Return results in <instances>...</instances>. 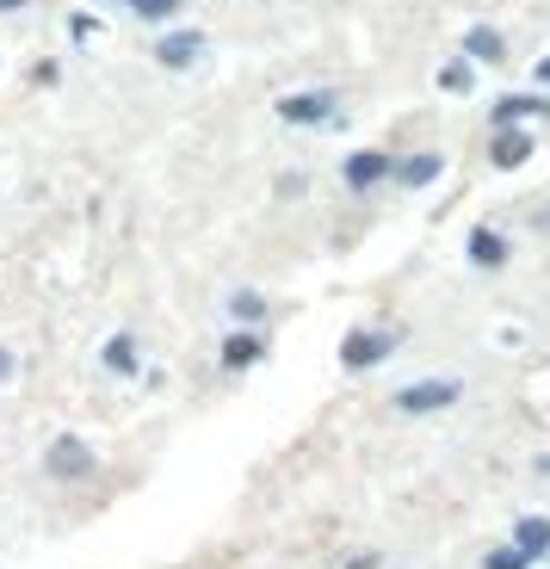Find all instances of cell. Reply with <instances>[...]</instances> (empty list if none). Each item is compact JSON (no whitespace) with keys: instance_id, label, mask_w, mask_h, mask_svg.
Listing matches in <instances>:
<instances>
[{"instance_id":"cell-1","label":"cell","mask_w":550,"mask_h":569,"mask_svg":"<svg viewBox=\"0 0 550 569\" xmlns=\"http://www.w3.org/2000/svg\"><path fill=\"white\" fill-rule=\"evenodd\" d=\"M43 470H50L57 483H87V477L99 470V458H93V446H87V440L57 433V440H50V452H43Z\"/></svg>"},{"instance_id":"cell-2","label":"cell","mask_w":550,"mask_h":569,"mask_svg":"<svg viewBox=\"0 0 550 569\" xmlns=\"http://www.w3.org/2000/svg\"><path fill=\"white\" fill-rule=\"evenodd\" d=\"M396 341H402V328H353V335L340 341V366H347V371H371L378 359L396 353Z\"/></svg>"},{"instance_id":"cell-3","label":"cell","mask_w":550,"mask_h":569,"mask_svg":"<svg viewBox=\"0 0 550 569\" xmlns=\"http://www.w3.org/2000/svg\"><path fill=\"white\" fill-rule=\"evenodd\" d=\"M458 397H464V385H458V378H427V385L396 390V409H402V415H439V409H452Z\"/></svg>"},{"instance_id":"cell-4","label":"cell","mask_w":550,"mask_h":569,"mask_svg":"<svg viewBox=\"0 0 550 569\" xmlns=\"http://www.w3.org/2000/svg\"><path fill=\"white\" fill-rule=\"evenodd\" d=\"M279 118L284 124H328L334 118V93H291V100H279Z\"/></svg>"},{"instance_id":"cell-5","label":"cell","mask_w":550,"mask_h":569,"mask_svg":"<svg viewBox=\"0 0 550 569\" xmlns=\"http://www.w3.org/2000/svg\"><path fill=\"white\" fill-rule=\"evenodd\" d=\"M513 545H520L526 557H544L550 551V513H526V520H513Z\"/></svg>"},{"instance_id":"cell-6","label":"cell","mask_w":550,"mask_h":569,"mask_svg":"<svg viewBox=\"0 0 550 569\" xmlns=\"http://www.w3.org/2000/svg\"><path fill=\"white\" fill-rule=\"evenodd\" d=\"M198 50H204V38H198V31H173V38H161V43H156L161 69H186V62H192Z\"/></svg>"},{"instance_id":"cell-7","label":"cell","mask_w":550,"mask_h":569,"mask_svg":"<svg viewBox=\"0 0 550 569\" xmlns=\"http://www.w3.org/2000/svg\"><path fill=\"white\" fill-rule=\"evenodd\" d=\"M489 156H494V168H520V161L532 156V137H526V130H501Z\"/></svg>"},{"instance_id":"cell-8","label":"cell","mask_w":550,"mask_h":569,"mask_svg":"<svg viewBox=\"0 0 550 569\" xmlns=\"http://www.w3.org/2000/svg\"><path fill=\"white\" fill-rule=\"evenodd\" d=\"M383 173H390V161H383L378 149H366V156L347 161V186H359V192H366V186H378Z\"/></svg>"},{"instance_id":"cell-9","label":"cell","mask_w":550,"mask_h":569,"mask_svg":"<svg viewBox=\"0 0 550 569\" xmlns=\"http://www.w3.org/2000/svg\"><path fill=\"white\" fill-rule=\"evenodd\" d=\"M470 260H477L482 272H494L501 260H508V242H501L494 229H477V236H470Z\"/></svg>"},{"instance_id":"cell-10","label":"cell","mask_w":550,"mask_h":569,"mask_svg":"<svg viewBox=\"0 0 550 569\" xmlns=\"http://www.w3.org/2000/svg\"><path fill=\"white\" fill-rule=\"evenodd\" d=\"M254 359H260V335H229L223 341V366L229 371H248Z\"/></svg>"},{"instance_id":"cell-11","label":"cell","mask_w":550,"mask_h":569,"mask_svg":"<svg viewBox=\"0 0 550 569\" xmlns=\"http://www.w3.org/2000/svg\"><path fill=\"white\" fill-rule=\"evenodd\" d=\"M433 173H439V156H409L402 168H396V180H402V186H427Z\"/></svg>"},{"instance_id":"cell-12","label":"cell","mask_w":550,"mask_h":569,"mask_svg":"<svg viewBox=\"0 0 550 569\" xmlns=\"http://www.w3.org/2000/svg\"><path fill=\"white\" fill-rule=\"evenodd\" d=\"M464 50H470V57H482V62H494V57H501V31L477 26V31L464 38Z\"/></svg>"},{"instance_id":"cell-13","label":"cell","mask_w":550,"mask_h":569,"mask_svg":"<svg viewBox=\"0 0 550 569\" xmlns=\"http://www.w3.org/2000/svg\"><path fill=\"white\" fill-rule=\"evenodd\" d=\"M538 112H550L544 100H501L494 106V124H513V118H538Z\"/></svg>"},{"instance_id":"cell-14","label":"cell","mask_w":550,"mask_h":569,"mask_svg":"<svg viewBox=\"0 0 550 569\" xmlns=\"http://www.w3.org/2000/svg\"><path fill=\"white\" fill-rule=\"evenodd\" d=\"M439 87H446V93H470L477 74H470V62H446V69H439Z\"/></svg>"},{"instance_id":"cell-15","label":"cell","mask_w":550,"mask_h":569,"mask_svg":"<svg viewBox=\"0 0 550 569\" xmlns=\"http://www.w3.org/2000/svg\"><path fill=\"white\" fill-rule=\"evenodd\" d=\"M106 366H112V371H137V347H130V335H118V341L106 347Z\"/></svg>"},{"instance_id":"cell-16","label":"cell","mask_w":550,"mask_h":569,"mask_svg":"<svg viewBox=\"0 0 550 569\" xmlns=\"http://www.w3.org/2000/svg\"><path fill=\"white\" fill-rule=\"evenodd\" d=\"M482 569H532V557L520 551V545H508V551H489V563Z\"/></svg>"},{"instance_id":"cell-17","label":"cell","mask_w":550,"mask_h":569,"mask_svg":"<svg viewBox=\"0 0 550 569\" xmlns=\"http://www.w3.org/2000/svg\"><path fill=\"white\" fill-rule=\"evenodd\" d=\"M124 7H137L142 19H173L180 13V0H124Z\"/></svg>"},{"instance_id":"cell-18","label":"cell","mask_w":550,"mask_h":569,"mask_svg":"<svg viewBox=\"0 0 550 569\" xmlns=\"http://www.w3.org/2000/svg\"><path fill=\"white\" fill-rule=\"evenodd\" d=\"M0 378H13V353L7 347H0Z\"/></svg>"},{"instance_id":"cell-19","label":"cell","mask_w":550,"mask_h":569,"mask_svg":"<svg viewBox=\"0 0 550 569\" xmlns=\"http://www.w3.org/2000/svg\"><path fill=\"white\" fill-rule=\"evenodd\" d=\"M347 569H378V557H353V563H347Z\"/></svg>"},{"instance_id":"cell-20","label":"cell","mask_w":550,"mask_h":569,"mask_svg":"<svg viewBox=\"0 0 550 569\" xmlns=\"http://www.w3.org/2000/svg\"><path fill=\"white\" fill-rule=\"evenodd\" d=\"M538 81H544V87H550V57H544V62H538Z\"/></svg>"},{"instance_id":"cell-21","label":"cell","mask_w":550,"mask_h":569,"mask_svg":"<svg viewBox=\"0 0 550 569\" xmlns=\"http://www.w3.org/2000/svg\"><path fill=\"white\" fill-rule=\"evenodd\" d=\"M0 7H19V0H0Z\"/></svg>"},{"instance_id":"cell-22","label":"cell","mask_w":550,"mask_h":569,"mask_svg":"<svg viewBox=\"0 0 550 569\" xmlns=\"http://www.w3.org/2000/svg\"><path fill=\"white\" fill-rule=\"evenodd\" d=\"M544 229H550V211H544Z\"/></svg>"}]
</instances>
